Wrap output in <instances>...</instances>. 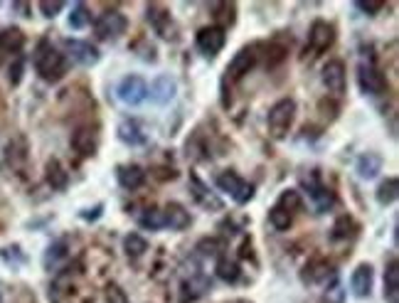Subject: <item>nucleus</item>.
<instances>
[{
	"instance_id": "f257e3e1",
	"label": "nucleus",
	"mask_w": 399,
	"mask_h": 303,
	"mask_svg": "<svg viewBox=\"0 0 399 303\" xmlns=\"http://www.w3.org/2000/svg\"><path fill=\"white\" fill-rule=\"evenodd\" d=\"M67 67H69V62H67V55H62L60 50H55L50 42H40V45H37L35 69H37V74H40L45 81H50V84L60 81L62 76L67 74Z\"/></svg>"
},
{
	"instance_id": "f03ea898",
	"label": "nucleus",
	"mask_w": 399,
	"mask_h": 303,
	"mask_svg": "<svg viewBox=\"0 0 399 303\" xmlns=\"http://www.w3.org/2000/svg\"><path fill=\"white\" fill-rule=\"evenodd\" d=\"M293 119H296V101L293 99H278L271 109H269L266 116V126H269V136L281 141L288 136L293 126Z\"/></svg>"
},
{
	"instance_id": "7ed1b4c3",
	"label": "nucleus",
	"mask_w": 399,
	"mask_h": 303,
	"mask_svg": "<svg viewBox=\"0 0 399 303\" xmlns=\"http://www.w3.org/2000/svg\"><path fill=\"white\" fill-rule=\"evenodd\" d=\"M215 185H217L222 192H227V195L232 197L237 205H247V202L254 197V185H252V182L244 180L242 175H237V173H232V170L219 173L217 180H215Z\"/></svg>"
},
{
	"instance_id": "20e7f679",
	"label": "nucleus",
	"mask_w": 399,
	"mask_h": 303,
	"mask_svg": "<svg viewBox=\"0 0 399 303\" xmlns=\"http://www.w3.org/2000/svg\"><path fill=\"white\" fill-rule=\"evenodd\" d=\"M195 45L205 57L212 60V57H217L219 52L224 50V45H227V32H224L219 25H208V27H203V30H197Z\"/></svg>"
},
{
	"instance_id": "39448f33",
	"label": "nucleus",
	"mask_w": 399,
	"mask_h": 303,
	"mask_svg": "<svg viewBox=\"0 0 399 303\" xmlns=\"http://www.w3.org/2000/svg\"><path fill=\"white\" fill-rule=\"evenodd\" d=\"M358 86L363 94L367 96H379L387 91V79H384L382 69L372 65V62H360L358 67Z\"/></svg>"
},
{
	"instance_id": "423d86ee",
	"label": "nucleus",
	"mask_w": 399,
	"mask_h": 303,
	"mask_svg": "<svg viewBox=\"0 0 399 303\" xmlns=\"http://www.w3.org/2000/svg\"><path fill=\"white\" fill-rule=\"evenodd\" d=\"M116 96L126 104V107H138L148 99V84L143 76L138 74H128L119 81L116 86Z\"/></svg>"
},
{
	"instance_id": "0eeeda50",
	"label": "nucleus",
	"mask_w": 399,
	"mask_h": 303,
	"mask_svg": "<svg viewBox=\"0 0 399 303\" xmlns=\"http://www.w3.org/2000/svg\"><path fill=\"white\" fill-rule=\"evenodd\" d=\"M335 42V30L333 25H328L325 20H316L309 30V45L306 52H311V57H318L323 52H328Z\"/></svg>"
},
{
	"instance_id": "6e6552de",
	"label": "nucleus",
	"mask_w": 399,
	"mask_h": 303,
	"mask_svg": "<svg viewBox=\"0 0 399 303\" xmlns=\"http://www.w3.org/2000/svg\"><path fill=\"white\" fill-rule=\"evenodd\" d=\"M126 27H128L126 15L119 11L104 13V15L94 22V32L99 40H116V37H121L123 32H126Z\"/></svg>"
},
{
	"instance_id": "1a4fd4ad",
	"label": "nucleus",
	"mask_w": 399,
	"mask_h": 303,
	"mask_svg": "<svg viewBox=\"0 0 399 303\" xmlns=\"http://www.w3.org/2000/svg\"><path fill=\"white\" fill-rule=\"evenodd\" d=\"M254 65H257V52H254L252 47H244V50H239L237 55L232 57V62L227 65V69H224L227 81H232V84H234V81H242L244 76L254 69Z\"/></svg>"
},
{
	"instance_id": "9d476101",
	"label": "nucleus",
	"mask_w": 399,
	"mask_h": 303,
	"mask_svg": "<svg viewBox=\"0 0 399 303\" xmlns=\"http://www.w3.org/2000/svg\"><path fill=\"white\" fill-rule=\"evenodd\" d=\"M65 50L76 65H84V67H94L96 62L102 60L99 50H96L91 42H84V40H65Z\"/></svg>"
},
{
	"instance_id": "9b49d317",
	"label": "nucleus",
	"mask_w": 399,
	"mask_h": 303,
	"mask_svg": "<svg viewBox=\"0 0 399 303\" xmlns=\"http://www.w3.org/2000/svg\"><path fill=\"white\" fill-rule=\"evenodd\" d=\"M72 148L79 153L81 158H91L99 151V133L91 126H81L72 133Z\"/></svg>"
},
{
	"instance_id": "f8f14e48",
	"label": "nucleus",
	"mask_w": 399,
	"mask_h": 303,
	"mask_svg": "<svg viewBox=\"0 0 399 303\" xmlns=\"http://www.w3.org/2000/svg\"><path fill=\"white\" fill-rule=\"evenodd\" d=\"M190 192H192V200H195L200 208L212 210V213H219V210L224 208L222 200H219V197L215 195V192L210 190V187L205 185L197 175H190Z\"/></svg>"
},
{
	"instance_id": "ddd939ff",
	"label": "nucleus",
	"mask_w": 399,
	"mask_h": 303,
	"mask_svg": "<svg viewBox=\"0 0 399 303\" xmlns=\"http://www.w3.org/2000/svg\"><path fill=\"white\" fill-rule=\"evenodd\" d=\"M175 91H177V84L175 79H173L170 74H161L156 76V79L151 81V86H148V96H151L153 104H170L173 99H175Z\"/></svg>"
},
{
	"instance_id": "4468645a",
	"label": "nucleus",
	"mask_w": 399,
	"mask_h": 303,
	"mask_svg": "<svg viewBox=\"0 0 399 303\" xmlns=\"http://www.w3.org/2000/svg\"><path fill=\"white\" fill-rule=\"evenodd\" d=\"M148 22H151L153 30H156L163 40H173V37H175V27H173L170 13H168L163 6H158V3L148 6Z\"/></svg>"
},
{
	"instance_id": "2eb2a0df",
	"label": "nucleus",
	"mask_w": 399,
	"mask_h": 303,
	"mask_svg": "<svg viewBox=\"0 0 399 303\" xmlns=\"http://www.w3.org/2000/svg\"><path fill=\"white\" fill-rule=\"evenodd\" d=\"M323 84L325 89L330 91V94L340 96L345 94V65L340 60H330L328 65L323 67Z\"/></svg>"
},
{
	"instance_id": "dca6fc26",
	"label": "nucleus",
	"mask_w": 399,
	"mask_h": 303,
	"mask_svg": "<svg viewBox=\"0 0 399 303\" xmlns=\"http://www.w3.org/2000/svg\"><path fill=\"white\" fill-rule=\"evenodd\" d=\"M372 283H374V271L370 264H360L358 269L350 276V291L358 298H367L372 293Z\"/></svg>"
},
{
	"instance_id": "f3484780",
	"label": "nucleus",
	"mask_w": 399,
	"mask_h": 303,
	"mask_svg": "<svg viewBox=\"0 0 399 303\" xmlns=\"http://www.w3.org/2000/svg\"><path fill=\"white\" fill-rule=\"evenodd\" d=\"M116 180L123 190H138L146 182V170L136 163H126V166L116 168Z\"/></svg>"
},
{
	"instance_id": "a211bd4d",
	"label": "nucleus",
	"mask_w": 399,
	"mask_h": 303,
	"mask_svg": "<svg viewBox=\"0 0 399 303\" xmlns=\"http://www.w3.org/2000/svg\"><path fill=\"white\" fill-rule=\"evenodd\" d=\"M163 215H165V227L175 229V232H182V229L190 227L192 217L185 208H182L180 202H168L165 208H163Z\"/></svg>"
},
{
	"instance_id": "6ab92c4d",
	"label": "nucleus",
	"mask_w": 399,
	"mask_h": 303,
	"mask_svg": "<svg viewBox=\"0 0 399 303\" xmlns=\"http://www.w3.org/2000/svg\"><path fill=\"white\" fill-rule=\"evenodd\" d=\"M116 133H119V138H121V143H126V146H131V148L146 143V133H143L141 123H138L136 119H123V121L119 123Z\"/></svg>"
},
{
	"instance_id": "aec40b11",
	"label": "nucleus",
	"mask_w": 399,
	"mask_h": 303,
	"mask_svg": "<svg viewBox=\"0 0 399 303\" xmlns=\"http://www.w3.org/2000/svg\"><path fill=\"white\" fill-rule=\"evenodd\" d=\"M309 195H311V202H313V208L318 215L328 213V210H333L335 205V192L328 190V187H323L318 180H313L309 185Z\"/></svg>"
},
{
	"instance_id": "412c9836",
	"label": "nucleus",
	"mask_w": 399,
	"mask_h": 303,
	"mask_svg": "<svg viewBox=\"0 0 399 303\" xmlns=\"http://www.w3.org/2000/svg\"><path fill=\"white\" fill-rule=\"evenodd\" d=\"M384 301L399 303V264L397 259H389L384 269Z\"/></svg>"
},
{
	"instance_id": "4be33fe9",
	"label": "nucleus",
	"mask_w": 399,
	"mask_h": 303,
	"mask_svg": "<svg viewBox=\"0 0 399 303\" xmlns=\"http://www.w3.org/2000/svg\"><path fill=\"white\" fill-rule=\"evenodd\" d=\"M355 170L363 180H372L377 177V173H382V158L377 153H363L355 163Z\"/></svg>"
},
{
	"instance_id": "5701e85b",
	"label": "nucleus",
	"mask_w": 399,
	"mask_h": 303,
	"mask_svg": "<svg viewBox=\"0 0 399 303\" xmlns=\"http://www.w3.org/2000/svg\"><path fill=\"white\" fill-rule=\"evenodd\" d=\"M328 278H335V274H333V267H330L328 262H323V259L311 262L309 267H306V274H304L306 283H325Z\"/></svg>"
},
{
	"instance_id": "b1692460",
	"label": "nucleus",
	"mask_w": 399,
	"mask_h": 303,
	"mask_svg": "<svg viewBox=\"0 0 399 303\" xmlns=\"http://www.w3.org/2000/svg\"><path fill=\"white\" fill-rule=\"evenodd\" d=\"M45 177H47V182H50L52 190H65V187L69 185V175H67L65 166H62L57 158H52V161L47 163Z\"/></svg>"
},
{
	"instance_id": "393cba45",
	"label": "nucleus",
	"mask_w": 399,
	"mask_h": 303,
	"mask_svg": "<svg viewBox=\"0 0 399 303\" xmlns=\"http://www.w3.org/2000/svg\"><path fill=\"white\" fill-rule=\"evenodd\" d=\"M22 47H25V35H22L20 27H6V30H0V50L15 55Z\"/></svg>"
},
{
	"instance_id": "a878e982",
	"label": "nucleus",
	"mask_w": 399,
	"mask_h": 303,
	"mask_svg": "<svg viewBox=\"0 0 399 303\" xmlns=\"http://www.w3.org/2000/svg\"><path fill=\"white\" fill-rule=\"evenodd\" d=\"M397 192H399V180L394 175L387 177V180H382L377 187V202L379 205H392V202L397 200Z\"/></svg>"
},
{
	"instance_id": "bb28decb",
	"label": "nucleus",
	"mask_w": 399,
	"mask_h": 303,
	"mask_svg": "<svg viewBox=\"0 0 399 303\" xmlns=\"http://www.w3.org/2000/svg\"><path fill=\"white\" fill-rule=\"evenodd\" d=\"M138 224H141L143 229H151V232H158V229H165V215H163V210H146V213L138 217Z\"/></svg>"
},
{
	"instance_id": "cd10ccee",
	"label": "nucleus",
	"mask_w": 399,
	"mask_h": 303,
	"mask_svg": "<svg viewBox=\"0 0 399 303\" xmlns=\"http://www.w3.org/2000/svg\"><path fill=\"white\" fill-rule=\"evenodd\" d=\"M67 259V242L65 239H57V242L50 244V249H47L45 254V267L47 269H57L62 262Z\"/></svg>"
},
{
	"instance_id": "c85d7f7f",
	"label": "nucleus",
	"mask_w": 399,
	"mask_h": 303,
	"mask_svg": "<svg viewBox=\"0 0 399 303\" xmlns=\"http://www.w3.org/2000/svg\"><path fill=\"white\" fill-rule=\"evenodd\" d=\"M217 276L222 278V281H227V283H237L239 276H242V271H239V264L234 262V259L222 257L217 262Z\"/></svg>"
},
{
	"instance_id": "c756f323",
	"label": "nucleus",
	"mask_w": 399,
	"mask_h": 303,
	"mask_svg": "<svg viewBox=\"0 0 399 303\" xmlns=\"http://www.w3.org/2000/svg\"><path fill=\"white\" fill-rule=\"evenodd\" d=\"M123 249H126L128 257L138 259V257H143V254L148 252V242H146V237H141V234L131 232L126 239H123Z\"/></svg>"
},
{
	"instance_id": "7c9ffc66",
	"label": "nucleus",
	"mask_w": 399,
	"mask_h": 303,
	"mask_svg": "<svg viewBox=\"0 0 399 303\" xmlns=\"http://www.w3.org/2000/svg\"><path fill=\"white\" fill-rule=\"evenodd\" d=\"M269 222H271L273 229H278V232H283V229L291 227L293 222V215L286 213V210H281L278 205H273L271 210H269Z\"/></svg>"
},
{
	"instance_id": "2f4dec72",
	"label": "nucleus",
	"mask_w": 399,
	"mask_h": 303,
	"mask_svg": "<svg viewBox=\"0 0 399 303\" xmlns=\"http://www.w3.org/2000/svg\"><path fill=\"white\" fill-rule=\"evenodd\" d=\"M278 208L281 210H286V213H296V210H301V205H304V200H301V192L298 190H283L281 192V197H278V202H276Z\"/></svg>"
},
{
	"instance_id": "473e14b6",
	"label": "nucleus",
	"mask_w": 399,
	"mask_h": 303,
	"mask_svg": "<svg viewBox=\"0 0 399 303\" xmlns=\"http://www.w3.org/2000/svg\"><path fill=\"white\" fill-rule=\"evenodd\" d=\"M358 232V224H355L353 217H348V215H343V217L335 222L333 227V239H348L353 237V234Z\"/></svg>"
},
{
	"instance_id": "72a5a7b5",
	"label": "nucleus",
	"mask_w": 399,
	"mask_h": 303,
	"mask_svg": "<svg viewBox=\"0 0 399 303\" xmlns=\"http://www.w3.org/2000/svg\"><path fill=\"white\" fill-rule=\"evenodd\" d=\"M89 20H91V15H89V11H86V6H74L72 8V15H69V27L72 30H84L86 25H89Z\"/></svg>"
},
{
	"instance_id": "f704fd0d",
	"label": "nucleus",
	"mask_w": 399,
	"mask_h": 303,
	"mask_svg": "<svg viewBox=\"0 0 399 303\" xmlns=\"http://www.w3.org/2000/svg\"><path fill=\"white\" fill-rule=\"evenodd\" d=\"M62 11H65V3H60V0H55V3H50V0H42V3H40V13L45 18H57Z\"/></svg>"
},
{
	"instance_id": "c9c22d12",
	"label": "nucleus",
	"mask_w": 399,
	"mask_h": 303,
	"mask_svg": "<svg viewBox=\"0 0 399 303\" xmlns=\"http://www.w3.org/2000/svg\"><path fill=\"white\" fill-rule=\"evenodd\" d=\"M107 301L109 303H128V296H126V291H123L121 286L111 283V286L107 288Z\"/></svg>"
},
{
	"instance_id": "e433bc0d",
	"label": "nucleus",
	"mask_w": 399,
	"mask_h": 303,
	"mask_svg": "<svg viewBox=\"0 0 399 303\" xmlns=\"http://www.w3.org/2000/svg\"><path fill=\"white\" fill-rule=\"evenodd\" d=\"M355 8H358V11H363L365 15H377L379 11H382L384 8V3H379V0H370V3H355Z\"/></svg>"
},
{
	"instance_id": "4c0bfd02",
	"label": "nucleus",
	"mask_w": 399,
	"mask_h": 303,
	"mask_svg": "<svg viewBox=\"0 0 399 303\" xmlns=\"http://www.w3.org/2000/svg\"><path fill=\"white\" fill-rule=\"evenodd\" d=\"M20 79H22V62L18 60L15 65L11 67V81L13 84H20Z\"/></svg>"
},
{
	"instance_id": "58836bf2",
	"label": "nucleus",
	"mask_w": 399,
	"mask_h": 303,
	"mask_svg": "<svg viewBox=\"0 0 399 303\" xmlns=\"http://www.w3.org/2000/svg\"><path fill=\"white\" fill-rule=\"evenodd\" d=\"M102 205H96V208L94 210H84V213H81V217H84V220H96V217H99V215H102Z\"/></svg>"
}]
</instances>
